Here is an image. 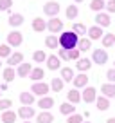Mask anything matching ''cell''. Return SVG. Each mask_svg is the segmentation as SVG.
<instances>
[{"label":"cell","instance_id":"obj_40","mask_svg":"<svg viewBox=\"0 0 115 123\" xmlns=\"http://www.w3.org/2000/svg\"><path fill=\"white\" fill-rule=\"evenodd\" d=\"M13 6V0H0V11H7Z\"/></svg>","mask_w":115,"mask_h":123},{"label":"cell","instance_id":"obj_43","mask_svg":"<svg viewBox=\"0 0 115 123\" xmlns=\"http://www.w3.org/2000/svg\"><path fill=\"white\" fill-rule=\"evenodd\" d=\"M106 78H108V83H115V69H110L106 73Z\"/></svg>","mask_w":115,"mask_h":123},{"label":"cell","instance_id":"obj_15","mask_svg":"<svg viewBox=\"0 0 115 123\" xmlns=\"http://www.w3.org/2000/svg\"><path fill=\"white\" fill-rule=\"evenodd\" d=\"M90 67H92V62H90L88 58H79V60L76 62V69L79 71V73H86Z\"/></svg>","mask_w":115,"mask_h":123},{"label":"cell","instance_id":"obj_33","mask_svg":"<svg viewBox=\"0 0 115 123\" xmlns=\"http://www.w3.org/2000/svg\"><path fill=\"white\" fill-rule=\"evenodd\" d=\"M2 78H4V80L9 83V81H13V80L16 78V71L13 69V67H5V69H4V74H2Z\"/></svg>","mask_w":115,"mask_h":123},{"label":"cell","instance_id":"obj_23","mask_svg":"<svg viewBox=\"0 0 115 123\" xmlns=\"http://www.w3.org/2000/svg\"><path fill=\"white\" fill-rule=\"evenodd\" d=\"M95 105H97L99 111H108V109H110V100H108L106 96H97Z\"/></svg>","mask_w":115,"mask_h":123},{"label":"cell","instance_id":"obj_19","mask_svg":"<svg viewBox=\"0 0 115 123\" xmlns=\"http://www.w3.org/2000/svg\"><path fill=\"white\" fill-rule=\"evenodd\" d=\"M20 101H22V105L32 107V103H34V94H32V92H20Z\"/></svg>","mask_w":115,"mask_h":123},{"label":"cell","instance_id":"obj_26","mask_svg":"<svg viewBox=\"0 0 115 123\" xmlns=\"http://www.w3.org/2000/svg\"><path fill=\"white\" fill-rule=\"evenodd\" d=\"M38 123H52L54 121V116H52V112H49V111H43V112H40L38 114Z\"/></svg>","mask_w":115,"mask_h":123},{"label":"cell","instance_id":"obj_35","mask_svg":"<svg viewBox=\"0 0 115 123\" xmlns=\"http://www.w3.org/2000/svg\"><path fill=\"white\" fill-rule=\"evenodd\" d=\"M65 15H67V18H68V20H74L77 15H79L77 6H68V7H67V11H65Z\"/></svg>","mask_w":115,"mask_h":123},{"label":"cell","instance_id":"obj_17","mask_svg":"<svg viewBox=\"0 0 115 123\" xmlns=\"http://www.w3.org/2000/svg\"><path fill=\"white\" fill-rule=\"evenodd\" d=\"M52 105H54V98H50V96H43V98L38 100V107L42 111H49Z\"/></svg>","mask_w":115,"mask_h":123},{"label":"cell","instance_id":"obj_20","mask_svg":"<svg viewBox=\"0 0 115 123\" xmlns=\"http://www.w3.org/2000/svg\"><path fill=\"white\" fill-rule=\"evenodd\" d=\"M7 63H9V67H15V65L23 63V54L22 53H13L11 56L7 58Z\"/></svg>","mask_w":115,"mask_h":123},{"label":"cell","instance_id":"obj_29","mask_svg":"<svg viewBox=\"0 0 115 123\" xmlns=\"http://www.w3.org/2000/svg\"><path fill=\"white\" fill-rule=\"evenodd\" d=\"M101 40H103V47H104V49H106V47H115V35H113V33L104 35Z\"/></svg>","mask_w":115,"mask_h":123},{"label":"cell","instance_id":"obj_28","mask_svg":"<svg viewBox=\"0 0 115 123\" xmlns=\"http://www.w3.org/2000/svg\"><path fill=\"white\" fill-rule=\"evenodd\" d=\"M61 80L63 81H72L74 80V69L72 67H61Z\"/></svg>","mask_w":115,"mask_h":123},{"label":"cell","instance_id":"obj_13","mask_svg":"<svg viewBox=\"0 0 115 123\" xmlns=\"http://www.w3.org/2000/svg\"><path fill=\"white\" fill-rule=\"evenodd\" d=\"M101 92H103V96H106L108 100H110V98H115V83H103L101 85Z\"/></svg>","mask_w":115,"mask_h":123},{"label":"cell","instance_id":"obj_3","mask_svg":"<svg viewBox=\"0 0 115 123\" xmlns=\"http://www.w3.org/2000/svg\"><path fill=\"white\" fill-rule=\"evenodd\" d=\"M23 42V35L20 33V31H11L7 35V45L11 47H20Z\"/></svg>","mask_w":115,"mask_h":123},{"label":"cell","instance_id":"obj_39","mask_svg":"<svg viewBox=\"0 0 115 123\" xmlns=\"http://www.w3.org/2000/svg\"><path fill=\"white\" fill-rule=\"evenodd\" d=\"M67 123H83V116L81 114H72L67 118Z\"/></svg>","mask_w":115,"mask_h":123},{"label":"cell","instance_id":"obj_9","mask_svg":"<svg viewBox=\"0 0 115 123\" xmlns=\"http://www.w3.org/2000/svg\"><path fill=\"white\" fill-rule=\"evenodd\" d=\"M16 114H18L22 119H31V118H34V116H36V111H34V107L22 105V107L18 109V112H16Z\"/></svg>","mask_w":115,"mask_h":123},{"label":"cell","instance_id":"obj_27","mask_svg":"<svg viewBox=\"0 0 115 123\" xmlns=\"http://www.w3.org/2000/svg\"><path fill=\"white\" fill-rule=\"evenodd\" d=\"M7 22H9V25H11V27H20V25L23 24V16H22V15H18V13H15V15L9 16Z\"/></svg>","mask_w":115,"mask_h":123},{"label":"cell","instance_id":"obj_6","mask_svg":"<svg viewBox=\"0 0 115 123\" xmlns=\"http://www.w3.org/2000/svg\"><path fill=\"white\" fill-rule=\"evenodd\" d=\"M92 62H95L97 65H104L108 62V53L104 49H94L92 53Z\"/></svg>","mask_w":115,"mask_h":123},{"label":"cell","instance_id":"obj_5","mask_svg":"<svg viewBox=\"0 0 115 123\" xmlns=\"http://www.w3.org/2000/svg\"><path fill=\"white\" fill-rule=\"evenodd\" d=\"M81 100L84 103H92V101L97 100V91L95 87H84V91L81 92Z\"/></svg>","mask_w":115,"mask_h":123},{"label":"cell","instance_id":"obj_12","mask_svg":"<svg viewBox=\"0 0 115 123\" xmlns=\"http://www.w3.org/2000/svg\"><path fill=\"white\" fill-rule=\"evenodd\" d=\"M86 35H88V38L90 40H101L103 38V27H99V25H92L88 29V33H86Z\"/></svg>","mask_w":115,"mask_h":123},{"label":"cell","instance_id":"obj_8","mask_svg":"<svg viewBox=\"0 0 115 123\" xmlns=\"http://www.w3.org/2000/svg\"><path fill=\"white\" fill-rule=\"evenodd\" d=\"M72 83H74V89H84V87H88V76H86L84 73H79L77 76H74Z\"/></svg>","mask_w":115,"mask_h":123},{"label":"cell","instance_id":"obj_25","mask_svg":"<svg viewBox=\"0 0 115 123\" xmlns=\"http://www.w3.org/2000/svg\"><path fill=\"white\" fill-rule=\"evenodd\" d=\"M16 118H18V114L15 111H4L2 112V121L4 123H15Z\"/></svg>","mask_w":115,"mask_h":123},{"label":"cell","instance_id":"obj_32","mask_svg":"<svg viewBox=\"0 0 115 123\" xmlns=\"http://www.w3.org/2000/svg\"><path fill=\"white\" fill-rule=\"evenodd\" d=\"M106 7V4H104V0H92L90 2V9L95 13H103V9Z\"/></svg>","mask_w":115,"mask_h":123},{"label":"cell","instance_id":"obj_21","mask_svg":"<svg viewBox=\"0 0 115 123\" xmlns=\"http://www.w3.org/2000/svg\"><path fill=\"white\" fill-rule=\"evenodd\" d=\"M32 29H34L36 33H42V31L47 29V22L43 18H40V16H36V18L32 20Z\"/></svg>","mask_w":115,"mask_h":123},{"label":"cell","instance_id":"obj_49","mask_svg":"<svg viewBox=\"0 0 115 123\" xmlns=\"http://www.w3.org/2000/svg\"><path fill=\"white\" fill-rule=\"evenodd\" d=\"M0 96H2V91H0ZM0 100H2V98H0Z\"/></svg>","mask_w":115,"mask_h":123},{"label":"cell","instance_id":"obj_34","mask_svg":"<svg viewBox=\"0 0 115 123\" xmlns=\"http://www.w3.org/2000/svg\"><path fill=\"white\" fill-rule=\"evenodd\" d=\"M32 60H34L36 63H43V62H47L45 51H34V53H32Z\"/></svg>","mask_w":115,"mask_h":123},{"label":"cell","instance_id":"obj_16","mask_svg":"<svg viewBox=\"0 0 115 123\" xmlns=\"http://www.w3.org/2000/svg\"><path fill=\"white\" fill-rule=\"evenodd\" d=\"M29 78H31L34 83L36 81H42L43 78H45V71H43L42 67H34V69L31 71V74H29Z\"/></svg>","mask_w":115,"mask_h":123},{"label":"cell","instance_id":"obj_48","mask_svg":"<svg viewBox=\"0 0 115 123\" xmlns=\"http://www.w3.org/2000/svg\"><path fill=\"white\" fill-rule=\"evenodd\" d=\"M83 123H92V121H83Z\"/></svg>","mask_w":115,"mask_h":123},{"label":"cell","instance_id":"obj_51","mask_svg":"<svg viewBox=\"0 0 115 123\" xmlns=\"http://www.w3.org/2000/svg\"><path fill=\"white\" fill-rule=\"evenodd\" d=\"M113 65H115V62H113Z\"/></svg>","mask_w":115,"mask_h":123},{"label":"cell","instance_id":"obj_11","mask_svg":"<svg viewBox=\"0 0 115 123\" xmlns=\"http://www.w3.org/2000/svg\"><path fill=\"white\" fill-rule=\"evenodd\" d=\"M95 24L99 27H110L111 18H110L108 13H97V15H95Z\"/></svg>","mask_w":115,"mask_h":123},{"label":"cell","instance_id":"obj_24","mask_svg":"<svg viewBox=\"0 0 115 123\" xmlns=\"http://www.w3.org/2000/svg\"><path fill=\"white\" fill-rule=\"evenodd\" d=\"M59 112L65 116H72L76 114V107H74L72 103H68V101H65V103H61V107H59Z\"/></svg>","mask_w":115,"mask_h":123},{"label":"cell","instance_id":"obj_45","mask_svg":"<svg viewBox=\"0 0 115 123\" xmlns=\"http://www.w3.org/2000/svg\"><path fill=\"white\" fill-rule=\"evenodd\" d=\"M106 123H115V118H108V119H106Z\"/></svg>","mask_w":115,"mask_h":123},{"label":"cell","instance_id":"obj_14","mask_svg":"<svg viewBox=\"0 0 115 123\" xmlns=\"http://www.w3.org/2000/svg\"><path fill=\"white\" fill-rule=\"evenodd\" d=\"M31 71H32V65L23 62V63H20V65H18V69H16V76L25 78V76H29V74H31Z\"/></svg>","mask_w":115,"mask_h":123},{"label":"cell","instance_id":"obj_18","mask_svg":"<svg viewBox=\"0 0 115 123\" xmlns=\"http://www.w3.org/2000/svg\"><path fill=\"white\" fill-rule=\"evenodd\" d=\"M67 100H68V103H72V105L79 103L81 101V92L77 91V89H72V91L67 92Z\"/></svg>","mask_w":115,"mask_h":123},{"label":"cell","instance_id":"obj_42","mask_svg":"<svg viewBox=\"0 0 115 123\" xmlns=\"http://www.w3.org/2000/svg\"><path fill=\"white\" fill-rule=\"evenodd\" d=\"M108 11V15H110V13H115V0H108L106 2V7H104Z\"/></svg>","mask_w":115,"mask_h":123},{"label":"cell","instance_id":"obj_1","mask_svg":"<svg viewBox=\"0 0 115 123\" xmlns=\"http://www.w3.org/2000/svg\"><path fill=\"white\" fill-rule=\"evenodd\" d=\"M77 43H79V36H77L74 31H65V33H61V36H59V47H61V49H67V51L77 49Z\"/></svg>","mask_w":115,"mask_h":123},{"label":"cell","instance_id":"obj_37","mask_svg":"<svg viewBox=\"0 0 115 123\" xmlns=\"http://www.w3.org/2000/svg\"><path fill=\"white\" fill-rule=\"evenodd\" d=\"M13 107V101L9 100V98H4V100H0V111L4 112V111H11Z\"/></svg>","mask_w":115,"mask_h":123},{"label":"cell","instance_id":"obj_22","mask_svg":"<svg viewBox=\"0 0 115 123\" xmlns=\"http://www.w3.org/2000/svg\"><path fill=\"white\" fill-rule=\"evenodd\" d=\"M45 45H47V49H58L59 47V38L54 35H49L45 38Z\"/></svg>","mask_w":115,"mask_h":123},{"label":"cell","instance_id":"obj_2","mask_svg":"<svg viewBox=\"0 0 115 123\" xmlns=\"http://www.w3.org/2000/svg\"><path fill=\"white\" fill-rule=\"evenodd\" d=\"M50 91V85L45 83V81H36V83H32L31 87V92L34 94V96H47V92Z\"/></svg>","mask_w":115,"mask_h":123},{"label":"cell","instance_id":"obj_44","mask_svg":"<svg viewBox=\"0 0 115 123\" xmlns=\"http://www.w3.org/2000/svg\"><path fill=\"white\" fill-rule=\"evenodd\" d=\"M58 58H59V60H68V51L67 49H59V54H58Z\"/></svg>","mask_w":115,"mask_h":123},{"label":"cell","instance_id":"obj_7","mask_svg":"<svg viewBox=\"0 0 115 123\" xmlns=\"http://www.w3.org/2000/svg\"><path fill=\"white\" fill-rule=\"evenodd\" d=\"M47 29L52 33V35H56V33H59V31L63 29V20H59L56 16V18H50L47 20Z\"/></svg>","mask_w":115,"mask_h":123},{"label":"cell","instance_id":"obj_41","mask_svg":"<svg viewBox=\"0 0 115 123\" xmlns=\"http://www.w3.org/2000/svg\"><path fill=\"white\" fill-rule=\"evenodd\" d=\"M79 54H81V51L79 49H72V51H68V60H79Z\"/></svg>","mask_w":115,"mask_h":123},{"label":"cell","instance_id":"obj_36","mask_svg":"<svg viewBox=\"0 0 115 123\" xmlns=\"http://www.w3.org/2000/svg\"><path fill=\"white\" fill-rule=\"evenodd\" d=\"M72 31L76 33L77 36H79V35H86V33H88V29H86V25H84V24H74V25H72Z\"/></svg>","mask_w":115,"mask_h":123},{"label":"cell","instance_id":"obj_47","mask_svg":"<svg viewBox=\"0 0 115 123\" xmlns=\"http://www.w3.org/2000/svg\"><path fill=\"white\" fill-rule=\"evenodd\" d=\"M23 123H32V121H27V119H25V121H23Z\"/></svg>","mask_w":115,"mask_h":123},{"label":"cell","instance_id":"obj_10","mask_svg":"<svg viewBox=\"0 0 115 123\" xmlns=\"http://www.w3.org/2000/svg\"><path fill=\"white\" fill-rule=\"evenodd\" d=\"M47 69H49V71H58V69H61V60H59L56 54L47 56Z\"/></svg>","mask_w":115,"mask_h":123},{"label":"cell","instance_id":"obj_4","mask_svg":"<svg viewBox=\"0 0 115 123\" xmlns=\"http://www.w3.org/2000/svg\"><path fill=\"white\" fill-rule=\"evenodd\" d=\"M43 13H45L47 16H50V18H56L58 13H59V4H58V2H54V0L47 2V4L43 6Z\"/></svg>","mask_w":115,"mask_h":123},{"label":"cell","instance_id":"obj_46","mask_svg":"<svg viewBox=\"0 0 115 123\" xmlns=\"http://www.w3.org/2000/svg\"><path fill=\"white\" fill-rule=\"evenodd\" d=\"M74 2H84V0H74Z\"/></svg>","mask_w":115,"mask_h":123},{"label":"cell","instance_id":"obj_50","mask_svg":"<svg viewBox=\"0 0 115 123\" xmlns=\"http://www.w3.org/2000/svg\"><path fill=\"white\" fill-rule=\"evenodd\" d=\"M0 67H2V62H0Z\"/></svg>","mask_w":115,"mask_h":123},{"label":"cell","instance_id":"obj_30","mask_svg":"<svg viewBox=\"0 0 115 123\" xmlns=\"http://www.w3.org/2000/svg\"><path fill=\"white\" fill-rule=\"evenodd\" d=\"M77 49H79L81 53H84V51H90V49H92V40H90V38H79Z\"/></svg>","mask_w":115,"mask_h":123},{"label":"cell","instance_id":"obj_31","mask_svg":"<svg viewBox=\"0 0 115 123\" xmlns=\"http://www.w3.org/2000/svg\"><path fill=\"white\" fill-rule=\"evenodd\" d=\"M63 85H65V81H63L61 78H52V81H50V89H52L54 92H61Z\"/></svg>","mask_w":115,"mask_h":123},{"label":"cell","instance_id":"obj_38","mask_svg":"<svg viewBox=\"0 0 115 123\" xmlns=\"http://www.w3.org/2000/svg\"><path fill=\"white\" fill-rule=\"evenodd\" d=\"M11 49H9V45L7 43H2V45H0V58H9L11 56Z\"/></svg>","mask_w":115,"mask_h":123}]
</instances>
